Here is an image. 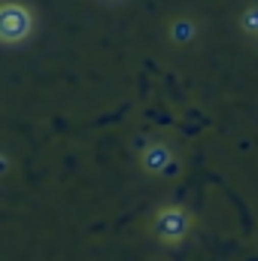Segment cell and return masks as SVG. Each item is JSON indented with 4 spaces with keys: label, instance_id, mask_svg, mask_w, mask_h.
Instances as JSON below:
<instances>
[{
    "label": "cell",
    "instance_id": "cell-1",
    "mask_svg": "<svg viewBox=\"0 0 258 261\" xmlns=\"http://www.w3.org/2000/svg\"><path fill=\"white\" fill-rule=\"evenodd\" d=\"M34 31V18L21 3H3L0 6V40L3 43H21Z\"/></svg>",
    "mask_w": 258,
    "mask_h": 261
},
{
    "label": "cell",
    "instance_id": "cell-2",
    "mask_svg": "<svg viewBox=\"0 0 258 261\" xmlns=\"http://www.w3.org/2000/svg\"><path fill=\"white\" fill-rule=\"evenodd\" d=\"M155 234L164 240V243H179L186 234H189V216L186 210L179 206H167L155 216Z\"/></svg>",
    "mask_w": 258,
    "mask_h": 261
},
{
    "label": "cell",
    "instance_id": "cell-3",
    "mask_svg": "<svg viewBox=\"0 0 258 261\" xmlns=\"http://www.w3.org/2000/svg\"><path fill=\"white\" fill-rule=\"evenodd\" d=\"M170 164H173V155H170L167 146H161V143L146 146V152H143V167H146L149 173H167Z\"/></svg>",
    "mask_w": 258,
    "mask_h": 261
},
{
    "label": "cell",
    "instance_id": "cell-4",
    "mask_svg": "<svg viewBox=\"0 0 258 261\" xmlns=\"http://www.w3.org/2000/svg\"><path fill=\"white\" fill-rule=\"evenodd\" d=\"M170 37L176 40V43H192L194 40V24L189 18H179V21H173V28H170Z\"/></svg>",
    "mask_w": 258,
    "mask_h": 261
},
{
    "label": "cell",
    "instance_id": "cell-5",
    "mask_svg": "<svg viewBox=\"0 0 258 261\" xmlns=\"http://www.w3.org/2000/svg\"><path fill=\"white\" fill-rule=\"evenodd\" d=\"M243 31H249V34H258V6H252V9H246L243 12Z\"/></svg>",
    "mask_w": 258,
    "mask_h": 261
}]
</instances>
